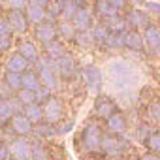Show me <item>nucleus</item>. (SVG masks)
Segmentation results:
<instances>
[{
    "label": "nucleus",
    "instance_id": "obj_5",
    "mask_svg": "<svg viewBox=\"0 0 160 160\" xmlns=\"http://www.w3.org/2000/svg\"><path fill=\"white\" fill-rule=\"evenodd\" d=\"M6 19H8V23H10V27H12L13 32L25 34L28 30V25L30 23H28V19H27V15H25L23 10H10Z\"/></svg>",
    "mask_w": 160,
    "mask_h": 160
},
{
    "label": "nucleus",
    "instance_id": "obj_1",
    "mask_svg": "<svg viewBox=\"0 0 160 160\" xmlns=\"http://www.w3.org/2000/svg\"><path fill=\"white\" fill-rule=\"evenodd\" d=\"M42 111H43V119H45L47 124H57V122H60V119L64 115V106H62V102L58 98L49 96L43 102Z\"/></svg>",
    "mask_w": 160,
    "mask_h": 160
},
{
    "label": "nucleus",
    "instance_id": "obj_43",
    "mask_svg": "<svg viewBox=\"0 0 160 160\" xmlns=\"http://www.w3.org/2000/svg\"><path fill=\"white\" fill-rule=\"evenodd\" d=\"M10 4V10H23L27 6V0H6Z\"/></svg>",
    "mask_w": 160,
    "mask_h": 160
},
{
    "label": "nucleus",
    "instance_id": "obj_42",
    "mask_svg": "<svg viewBox=\"0 0 160 160\" xmlns=\"http://www.w3.org/2000/svg\"><path fill=\"white\" fill-rule=\"evenodd\" d=\"M151 132H152V130H151V128H149L147 124H139V126H138V132H136V134H138V138H139V139H145V138H147V136H149Z\"/></svg>",
    "mask_w": 160,
    "mask_h": 160
},
{
    "label": "nucleus",
    "instance_id": "obj_21",
    "mask_svg": "<svg viewBox=\"0 0 160 160\" xmlns=\"http://www.w3.org/2000/svg\"><path fill=\"white\" fill-rule=\"evenodd\" d=\"M89 32H91L92 43H96V45H104V42H106V38H108V34H109V30L104 27V23L92 25V27L89 28Z\"/></svg>",
    "mask_w": 160,
    "mask_h": 160
},
{
    "label": "nucleus",
    "instance_id": "obj_45",
    "mask_svg": "<svg viewBox=\"0 0 160 160\" xmlns=\"http://www.w3.org/2000/svg\"><path fill=\"white\" fill-rule=\"evenodd\" d=\"M27 4H32V6H42V8H45L47 0H27Z\"/></svg>",
    "mask_w": 160,
    "mask_h": 160
},
{
    "label": "nucleus",
    "instance_id": "obj_26",
    "mask_svg": "<svg viewBox=\"0 0 160 160\" xmlns=\"http://www.w3.org/2000/svg\"><path fill=\"white\" fill-rule=\"evenodd\" d=\"M119 12H115L109 4H108V0H96V4H94V15L102 17V19H108L111 15H115Z\"/></svg>",
    "mask_w": 160,
    "mask_h": 160
},
{
    "label": "nucleus",
    "instance_id": "obj_20",
    "mask_svg": "<svg viewBox=\"0 0 160 160\" xmlns=\"http://www.w3.org/2000/svg\"><path fill=\"white\" fill-rule=\"evenodd\" d=\"M40 77L36 72H30V70H25L21 72V87L23 89H28V91H36L40 87Z\"/></svg>",
    "mask_w": 160,
    "mask_h": 160
},
{
    "label": "nucleus",
    "instance_id": "obj_7",
    "mask_svg": "<svg viewBox=\"0 0 160 160\" xmlns=\"http://www.w3.org/2000/svg\"><path fill=\"white\" fill-rule=\"evenodd\" d=\"M57 72H58V75H60V77H64V79L73 77V75H75V72H77V66H75L73 57L64 53L60 58H57Z\"/></svg>",
    "mask_w": 160,
    "mask_h": 160
},
{
    "label": "nucleus",
    "instance_id": "obj_15",
    "mask_svg": "<svg viewBox=\"0 0 160 160\" xmlns=\"http://www.w3.org/2000/svg\"><path fill=\"white\" fill-rule=\"evenodd\" d=\"M143 30H145L143 43L156 51V49L160 47V30H158V27H156V25H147Z\"/></svg>",
    "mask_w": 160,
    "mask_h": 160
},
{
    "label": "nucleus",
    "instance_id": "obj_17",
    "mask_svg": "<svg viewBox=\"0 0 160 160\" xmlns=\"http://www.w3.org/2000/svg\"><path fill=\"white\" fill-rule=\"evenodd\" d=\"M104 27H106L109 32H124V30H128V25H126L124 17L119 15V13H115V15L104 19Z\"/></svg>",
    "mask_w": 160,
    "mask_h": 160
},
{
    "label": "nucleus",
    "instance_id": "obj_6",
    "mask_svg": "<svg viewBox=\"0 0 160 160\" xmlns=\"http://www.w3.org/2000/svg\"><path fill=\"white\" fill-rule=\"evenodd\" d=\"M102 136H104V134H102L100 126L89 124V126L85 128V132H83V143H85V147H87L89 151H98V149H100Z\"/></svg>",
    "mask_w": 160,
    "mask_h": 160
},
{
    "label": "nucleus",
    "instance_id": "obj_12",
    "mask_svg": "<svg viewBox=\"0 0 160 160\" xmlns=\"http://www.w3.org/2000/svg\"><path fill=\"white\" fill-rule=\"evenodd\" d=\"M106 121H108V130L111 134H122L126 130V117L119 111H113Z\"/></svg>",
    "mask_w": 160,
    "mask_h": 160
},
{
    "label": "nucleus",
    "instance_id": "obj_29",
    "mask_svg": "<svg viewBox=\"0 0 160 160\" xmlns=\"http://www.w3.org/2000/svg\"><path fill=\"white\" fill-rule=\"evenodd\" d=\"M4 81L12 87V91H19V89H21V72H12V70H8Z\"/></svg>",
    "mask_w": 160,
    "mask_h": 160
},
{
    "label": "nucleus",
    "instance_id": "obj_25",
    "mask_svg": "<svg viewBox=\"0 0 160 160\" xmlns=\"http://www.w3.org/2000/svg\"><path fill=\"white\" fill-rule=\"evenodd\" d=\"M17 53H21L28 62H34V60L38 58V49H36V45H34L32 42H21Z\"/></svg>",
    "mask_w": 160,
    "mask_h": 160
},
{
    "label": "nucleus",
    "instance_id": "obj_9",
    "mask_svg": "<svg viewBox=\"0 0 160 160\" xmlns=\"http://www.w3.org/2000/svg\"><path fill=\"white\" fill-rule=\"evenodd\" d=\"M10 122H12V130H13L15 134H19V136L30 134V132H32V126H34L23 113H13V115L10 117Z\"/></svg>",
    "mask_w": 160,
    "mask_h": 160
},
{
    "label": "nucleus",
    "instance_id": "obj_14",
    "mask_svg": "<svg viewBox=\"0 0 160 160\" xmlns=\"http://www.w3.org/2000/svg\"><path fill=\"white\" fill-rule=\"evenodd\" d=\"M19 108H21V104L17 100H12V98L4 100V98H0V124H2L6 119H10L13 113H17Z\"/></svg>",
    "mask_w": 160,
    "mask_h": 160
},
{
    "label": "nucleus",
    "instance_id": "obj_8",
    "mask_svg": "<svg viewBox=\"0 0 160 160\" xmlns=\"http://www.w3.org/2000/svg\"><path fill=\"white\" fill-rule=\"evenodd\" d=\"M143 36L138 30H124L122 32V47H128L130 51H141L143 49Z\"/></svg>",
    "mask_w": 160,
    "mask_h": 160
},
{
    "label": "nucleus",
    "instance_id": "obj_27",
    "mask_svg": "<svg viewBox=\"0 0 160 160\" xmlns=\"http://www.w3.org/2000/svg\"><path fill=\"white\" fill-rule=\"evenodd\" d=\"M57 32L64 38V40H70V42H73V36H75V27L72 25V21H60L58 25H57Z\"/></svg>",
    "mask_w": 160,
    "mask_h": 160
},
{
    "label": "nucleus",
    "instance_id": "obj_40",
    "mask_svg": "<svg viewBox=\"0 0 160 160\" xmlns=\"http://www.w3.org/2000/svg\"><path fill=\"white\" fill-rule=\"evenodd\" d=\"M149 115H151V121H160V106L156 104V102H152L151 106H149Z\"/></svg>",
    "mask_w": 160,
    "mask_h": 160
},
{
    "label": "nucleus",
    "instance_id": "obj_30",
    "mask_svg": "<svg viewBox=\"0 0 160 160\" xmlns=\"http://www.w3.org/2000/svg\"><path fill=\"white\" fill-rule=\"evenodd\" d=\"M73 42H75L79 47H89V45L92 43L91 32H89V30H77L75 36H73Z\"/></svg>",
    "mask_w": 160,
    "mask_h": 160
},
{
    "label": "nucleus",
    "instance_id": "obj_37",
    "mask_svg": "<svg viewBox=\"0 0 160 160\" xmlns=\"http://www.w3.org/2000/svg\"><path fill=\"white\" fill-rule=\"evenodd\" d=\"M108 4H109L115 12H122V10H126V6H128V0H108Z\"/></svg>",
    "mask_w": 160,
    "mask_h": 160
},
{
    "label": "nucleus",
    "instance_id": "obj_19",
    "mask_svg": "<svg viewBox=\"0 0 160 160\" xmlns=\"http://www.w3.org/2000/svg\"><path fill=\"white\" fill-rule=\"evenodd\" d=\"M25 15H27L28 23H34V25H38V23H42V21H45V19H47L45 8H42V6H32V4H27Z\"/></svg>",
    "mask_w": 160,
    "mask_h": 160
},
{
    "label": "nucleus",
    "instance_id": "obj_32",
    "mask_svg": "<svg viewBox=\"0 0 160 160\" xmlns=\"http://www.w3.org/2000/svg\"><path fill=\"white\" fill-rule=\"evenodd\" d=\"M21 106H28V104H32L34 102V91H28V89H19L17 91V98H15Z\"/></svg>",
    "mask_w": 160,
    "mask_h": 160
},
{
    "label": "nucleus",
    "instance_id": "obj_28",
    "mask_svg": "<svg viewBox=\"0 0 160 160\" xmlns=\"http://www.w3.org/2000/svg\"><path fill=\"white\" fill-rule=\"evenodd\" d=\"M104 45L109 49H121L122 47V32H109Z\"/></svg>",
    "mask_w": 160,
    "mask_h": 160
},
{
    "label": "nucleus",
    "instance_id": "obj_39",
    "mask_svg": "<svg viewBox=\"0 0 160 160\" xmlns=\"http://www.w3.org/2000/svg\"><path fill=\"white\" fill-rule=\"evenodd\" d=\"M13 40H12V34H4V36H0V51H8L12 47Z\"/></svg>",
    "mask_w": 160,
    "mask_h": 160
},
{
    "label": "nucleus",
    "instance_id": "obj_10",
    "mask_svg": "<svg viewBox=\"0 0 160 160\" xmlns=\"http://www.w3.org/2000/svg\"><path fill=\"white\" fill-rule=\"evenodd\" d=\"M72 25L75 27V30H89L92 27V13L87 8H79L72 17Z\"/></svg>",
    "mask_w": 160,
    "mask_h": 160
},
{
    "label": "nucleus",
    "instance_id": "obj_18",
    "mask_svg": "<svg viewBox=\"0 0 160 160\" xmlns=\"http://www.w3.org/2000/svg\"><path fill=\"white\" fill-rule=\"evenodd\" d=\"M32 124H40L43 122V111H42V104L38 102H32L28 106H25V113H23Z\"/></svg>",
    "mask_w": 160,
    "mask_h": 160
},
{
    "label": "nucleus",
    "instance_id": "obj_41",
    "mask_svg": "<svg viewBox=\"0 0 160 160\" xmlns=\"http://www.w3.org/2000/svg\"><path fill=\"white\" fill-rule=\"evenodd\" d=\"M13 30H12V27H10V23H8V19L6 17H0V36H4V34H12Z\"/></svg>",
    "mask_w": 160,
    "mask_h": 160
},
{
    "label": "nucleus",
    "instance_id": "obj_35",
    "mask_svg": "<svg viewBox=\"0 0 160 160\" xmlns=\"http://www.w3.org/2000/svg\"><path fill=\"white\" fill-rule=\"evenodd\" d=\"M30 158H34V160H45L47 158V152H45L43 145H40V143L30 145Z\"/></svg>",
    "mask_w": 160,
    "mask_h": 160
},
{
    "label": "nucleus",
    "instance_id": "obj_46",
    "mask_svg": "<svg viewBox=\"0 0 160 160\" xmlns=\"http://www.w3.org/2000/svg\"><path fill=\"white\" fill-rule=\"evenodd\" d=\"M139 160H160V158L156 156V152H149V154H145V156H141Z\"/></svg>",
    "mask_w": 160,
    "mask_h": 160
},
{
    "label": "nucleus",
    "instance_id": "obj_36",
    "mask_svg": "<svg viewBox=\"0 0 160 160\" xmlns=\"http://www.w3.org/2000/svg\"><path fill=\"white\" fill-rule=\"evenodd\" d=\"M143 6H145L143 12H145L147 15H158V13H160V6H158V2H154V0H145Z\"/></svg>",
    "mask_w": 160,
    "mask_h": 160
},
{
    "label": "nucleus",
    "instance_id": "obj_23",
    "mask_svg": "<svg viewBox=\"0 0 160 160\" xmlns=\"http://www.w3.org/2000/svg\"><path fill=\"white\" fill-rule=\"evenodd\" d=\"M81 8L77 0H60V15L66 21H72V17L75 15V12Z\"/></svg>",
    "mask_w": 160,
    "mask_h": 160
},
{
    "label": "nucleus",
    "instance_id": "obj_4",
    "mask_svg": "<svg viewBox=\"0 0 160 160\" xmlns=\"http://www.w3.org/2000/svg\"><path fill=\"white\" fill-rule=\"evenodd\" d=\"M36 40L40 42V43H49V42H53V40H57V36H58V32H57V25L55 23H51V21H42V23H38L36 25Z\"/></svg>",
    "mask_w": 160,
    "mask_h": 160
},
{
    "label": "nucleus",
    "instance_id": "obj_22",
    "mask_svg": "<svg viewBox=\"0 0 160 160\" xmlns=\"http://www.w3.org/2000/svg\"><path fill=\"white\" fill-rule=\"evenodd\" d=\"M66 53V49H64V45L60 43V42H57V40H53V42H49V43H45V57L49 58V60H57V58H60L62 55Z\"/></svg>",
    "mask_w": 160,
    "mask_h": 160
},
{
    "label": "nucleus",
    "instance_id": "obj_33",
    "mask_svg": "<svg viewBox=\"0 0 160 160\" xmlns=\"http://www.w3.org/2000/svg\"><path fill=\"white\" fill-rule=\"evenodd\" d=\"M45 13L47 17H60V0H47L45 4Z\"/></svg>",
    "mask_w": 160,
    "mask_h": 160
},
{
    "label": "nucleus",
    "instance_id": "obj_38",
    "mask_svg": "<svg viewBox=\"0 0 160 160\" xmlns=\"http://www.w3.org/2000/svg\"><path fill=\"white\" fill-rule=\"evenodd\" d=\"M12 87L6 83V81H0V98H4V100H8V98H12Z\"/></svg>",
    "mask_w": 160,
    "mask_h": 160
},
{
    "label": "nucleus",
    "instance_id": "obj_3",
    "mask_svg": "<svg viewBox=\"0 0 160 160\" xmlns=\"http://www.w3.org/2000/svg\"><path fill=\"white\" fill-rule=\"evenodd\" d=\"M124 17V21H126V25L130 27V28H134V30H143L147 25H151V15H147L143 10H138V8H134V10H128L126 12V15H122Z\"/></svg>",
    "mask_w": 160,
    "mask_h": 160
},
{
    "label": "nucleus",
    "instance_id": "obj_50",
    "mask_svg": "<svg viewBox=\"0 0 160 160\" xmlns=\"http://www.w3.org/2000/svg\"><path fill=\"white\" fill-rule=\"evenodd\" d=\"M0 2H6V0H0Z\"/></svg>",
    "mask_w": 160,
    "mask_h": 160
},
{
    "label": "nucleus",
    "instance_id": "obj_13",
    "mask_svg": "<svg viewBox=\"0 0 160 160\" xmlns=\"http://www.w3.org/2000/svg\"><path fill=\"white\" fill-rule=\"evenodd\" d=\"M8 151L15 158H21V160H28L30 158V143L25 141V139H13L12 145L8 147Z\"/></svg>",
    "mask_w": 160,
    "mask_h": 160
},
{
    "label": "nucleus",
    "instance_id": "obj_16",
    "mask_svg": "<svg viewBox=\"0 0 160 160\" xmlns=\"http://www.w3.org/2000/svg\"><path fill=\"white\" fill-rule=\"evenodd\" d=\"M94 111H96L98 117L108 119V117H109L113 111H117V109H115V104H113L108 96H100V98L96 100V104H94Z\"/></svg>",
    "mask_w": 160,
    "mask_h": 160
},
{
    "label": "nucleus",
    "instance_id": "obj_47",
    "mask_svg": "<svg viewBox=\"0 0 160 160\" xmlns=\"http://www.w3.org/2000/svg\"><path fill=\"white\" fill-rule=\"evenodd\" d=\"M128 2H130V4H134V6H139V4H143V2H145V0H128Z\"/></svg>",
    "mask_w": 160,
    "mask_h": 160
},
{
    "label": "nucleus",
    "instance_id": "obj_44",
    "mask_svg": "<svg viewBox=\"0 0 160 160\" xmlns=\"http://www.w3.org/2000/svg\"><path fill=\"white\" fill-rule=\"evenodd\" d=\"M8 145L6 143H2V141H0V160H6L8 158Z\"/></svg>",
    "mask_w": 160,
    "mask_h": 160
},
{
    "label": "nucleus",
    "instance_id": "obj_48",
    "mask_svg": "<svg viewBox=\"0 0 160 160\" xmlns=\"http://www.w3.org/2000/svg\"><path fill=\"white\" fill-rule=\"evenodd\" d=\"M10 160H21V158H15V156H13V158H10Z\"/></svg>",
    "mask_w": 160,
    "mask_h": 160
},
{
    "label": "nucleus",
    "instance_id": "obj_11",
    "mask_svg": "<svg viewBox=\"0 0 160 160\" xmlns=\"http://www.w3.org/2000/svg\"><path fill=\"white\" fill-rule=\"evenodd\" d=\"M122 141L121 138L115 134V136H102V141H100V149L108 154H119L122 151Z\"/></svg>",
    "mask_w": 160,
    "mask_h": 160
},
{
    "label": "nucleus",
    "instance_id": "obj_31",
    "mask_svg": "<svg viewBox=\"0 0 160 160\" xmlns=\"http://www.w3.org/2000/svg\"><path fill=\"white\" fill-rule=\"evenodd\" d=\"M143 141H145V145L149 147L151 152H158L160 151V134L158 132H151Z\"/></svg>",
    "mask_w": 160,
    "mask_h": 160
},
{
    "label": "nucleus",
    "instance_id": "obj_24",
    "mask_svg": "<svg viewBox=\"0 0 160 160\" xmlns=\"http://www.w3.org/2000/svg\"><path fill=\"white\" fill-rule=\"evenodd\" d=\"M27 68H28V60L21 53H13L8 58V70H12V72H25Z\"/></svg>",
    "mask_w": 160,
    "mask_h": 160
},
{
    "label": "nucleus",
    "instance_id": "obj_49",
    "mask_svg": "<svg viewBox=\"0 0 160 160\" xmlns=\"http://www.w3.org/2000/svg\"><path fill=\"white\" fill-rule=\"evenodd\" d=\"M0 17H2V8H0Z\"/></svg>",
    "mask_w": 160,
    "mask_h": 160
},
{
    "label": "nucleus",
    "instance_id": "obj_2",
    "mask_svg": "<svg viewBox=\"0 0 160 160\" xmlns=\"http://www.w3.org/2000/svg\"><path fill=\"white\" fill-rule=\"evenodd\" d=\"M83 81L87 85V89L94 94H98L102 91V83H104V75L96 66H87L83 70Z\"/></svg>",
    "mask_w": 160,
    "mask_h": 160
},
{
    "label": "nucleus",
    "instance_id": "obj_34",
    "mask_svg": "<svg viewBox=\"0 0 160 160\" xmlns=\"http://www.w3.org/2000/svg\"><path fill=\"white\" fill-rule=\"evenodd\" d=\"M49 96H51V89H47V87H43V85H40V87L34 91V102H38V104H43Z\"/></svg>",
    "mask_w": 160,
    "mask_h": 160
}]
</instances>
